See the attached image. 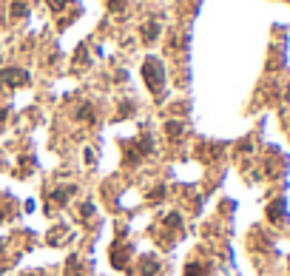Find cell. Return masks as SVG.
<instances>
[{"label":"cell","instance_id":"6da1fadb","mask_svg":"<svg viewBox=\"0 0 290 276\" xmlns=\"http://www.w3.org/2000/svg\"><path fill=\"white\" fill-rule=\"evenodd\" d=\"M142 71H145V80H148V89L151 91H160L162 89V80H165V74H162V63H157V60H148Z\"/></svg>","mask_w":290,"mask_h":276},{"label":"cell","instance_id":"7a4b0ae2","mask_svg":"<svg viewBox=\"0 0 290 276\" xmlns=\"http://www.w3.org/2000/svg\"><path fill=\"white\" fill-rule=\"evenodd\" d=\"M26 71H17V69H11V71H0V83H11V86H20V83H26Z\"/></svg>","mask_w":290,"mask_h":276},{"label":"cell","instance_id":"3957f363","mask_svg":"<svg viewBox=\"0 0 290 276\" xmlns=\"http://www.w3.org/2000/svg\"><path fill=\"white\" fill-rule=\"evenodd\" d=\"M154 34H160V26H157V23H148V26H145V31H142V37H145V40H154Z\"/></svg>","mask_w":290,"mask_h":276},{"label":"cell","instance_id":"277c9868","mask_svg":"<svg viewBox=\"0 0 290 276\" xmlns=\"http://www.w3.org/2000/svg\"><path fill=\"white\" fill-rule=\"evenodd\" d=\"M66 3H69V0H49V6H51L54 11H60L63 6H66Z\"/></svg>","mask_w":290,"mask_h":276},{"label":"cell","instance_id":"5b68a950","mask_svg":"<svg viewBox=\"0 0 290 276\" xmlns=\"http://www.w3.org/2000/svg\"><path fill=\"white\" fill-rule=\"evenodd\" d=\"M17 3H23V0H17Z\"/></svg>","mask_w":290,"mask_h":276}]
</instances>
